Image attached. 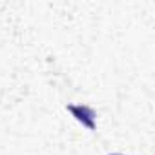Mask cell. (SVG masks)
<instances>
[{
    "instance_id": "obj_1",
    "label": "cell",
    "mask_w": 155,
    "mask_h": 155,
    "mask_svg": "<svg viewBox=\"0 0 155 155\" xmlns=\"http://www.w3.org/2000/svg\"><path fill=\"white\" fill-rule=\"evenodd\" d=\"M68 110L77 117V120H81L82 124H86L88 128H95V122H93V119H95V113H93V110L91 108H88V106H68Z\"/></svg>"
},
{
    "instance_id": "obj_2",
    "label": "cell",
    "mask_w": 155,
    "mask_h": 155,
    "mask_svg": "<svg viewBox=\"0 0 155 155\" xmlns=\"http://www.w3.org/2000/svg\"><path fill=\"white\" fill-rule=\"evenodd\" d=\"M115 155H119V153H115Z\"/></svg>"
}]
</instances>
